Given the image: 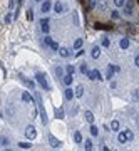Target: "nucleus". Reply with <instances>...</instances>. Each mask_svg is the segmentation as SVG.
I'll return each instance as SVG.
<instances>
[{
	"label": "nucleus",
	"mask_w": 139,
	"mask_h": 151,
	"mask_svg": "<svg viewBox=\"0 0 139 151\" xmlns=\"http://www.w3.org/2000/svg\"><path fill=\"white\" fill-rule=\"evenodd\" d=\"M128 134H126V131H119V133H117V143H119V144H126V143H128Z\"/></svg>",
	"instance_id": "b1692460"
},
{
	"label": "nucleus",
	"mask_w": 139,
	"mask_h": 151,
	"mask_svg": "<svg viewBox=\"0 0 139 151\" xmlns=\"http://www.w3.org/2000/svg\"><path fill=\"white\" fill-rule=\"evenodd\" d=\"M20 99H22L24 104H37V102H35V96H32L29 91H22Z\"/></svg>",
	"instance_id": "6e6552de"
},
{
	"label": "nucleus",
	"mask_w": 139,
	"mask_h": 151,
	"mask_svg": "<svg viewBox=\"0 0 139 151\" xmlns=\"http://www.w3.org/2000/svg\"><path fill=\"white\" fill-rule=\"evenodd\" d=\"M57 54H59V57H62V59H69V57H72V50H70L67 45H60L59 50H57Z\"/></svg>",
	"instance_id": "1a4fd4ad"
},
{
	"label": "nucleus",
	"mask_w": 139,
	"mask_h": 151,
	"mask_svg": "<svg viewBox=\"0 0 139 151\" xmlns=\"http://www.w3.org/2000/svg\"><path fill=\"white\" fill-rule=\"evenodd\" d=\"M96 146H94V141H92V136L90 138H87V139H84V150H87V151H90V150H94Z\"/></svg>",
	"instance_id": "cd10ccee"
},
{
	"label": "nucleus",
	"mask_w": 139,
	"mask_h": 151,
	"mask_svg": "<svg viewBox=\"0 0 139 151\" xmlns=\"http://www.w3.org/2000/svg\"><path fill=\"white\" fill-rule=\"evenodd\" d=\"M111 19H112V20H119L121 19L119 9H116V10H112V12H111Z\"/></svg>",
	"instance_id": "4c0bfd02"
},
{
	"label": "nucleus",
	"mask_w": 139,
	"mask_h": 151,
	"mask_svg": "<svg viewBox=\"0 0 139 151\" xmlns=\"http://www.w3.org/2000/svg\"><path fill=\"white\" fill-rule=\"evenodd\" d=\"M17 146H19L20 150H32V141H30V139L19 141V143H17Z\"/></svg>",
	"instance_id": "5701e85b"
},
{
	"label": "nucleus",
	"mask_w": 139,
	"mask_h": 151,
	"mask_svg": "<svg viewBox=\"0 0 139 151\" xmlns=\"http://www.w3.org/2000/svg\"><path fill=\"white\" fill-rule=\"evenodd\" d=\"M52 12H54L55 15H64V14L67 12V5H65L62 0H55V2H54V9H52Z\"/></svg>",
	"instance_id": "20e7f679"
},
{
	"label": "nucleus",
	"mask_w": 139,
	"mask_h": 151,
	"mask_svg": "<svg viewBox=\"0 0 139 151\" xmlns=\"http://www.w3.org/2000/svg\"><path fill=\"white\" fill-rule=\"evenodd\" d=\"M35 82H37L39 87H42V91H50V84L47 82V76L44 72H37L35 74Z\"/></svg>",
	"instance_id": "f257e3e1"
},
{
	"label": "nucleus",
	"mask_w": 139,
	"mask_h": 151,
	"mask_svg": "<svg viewBox=\"0 0 139 151\" xmlns=\"http://www.w3.org/2000/svg\"><path fill=\"white\" fill-rule=\"evenodd\" d=\"M52 9H54V2L52 0H44L42 3H40V14L42 15H47L49 12H52Z\"/></svg>",
	"instance_id": "0eeeda50"
},
{
	"label": "nucleus",
	"mask_w": 139,
	"mask_h": 151,
	"mask_svg": "<svg viewBox=\"0 0 139 151\" xmlns=\"http://www.w3.org/2000/svg\"><path fill=\"white\" fill-rule=\"evenodd\" d=\"M72 20H74V25H77V27H79V25H80L79 14H77V12H74V14H72Z\"/></svg>",
	"instance_id": "58836bf2"
},
{
	"label": "nucleus",
	"mask_w": 139,
	"mask_h": 151,
	"mask_svg": "<svg viewBox=\"0 0 139 151\" xmlns=\"http://www.w3.org/2000/svg\"><path fill=\"white\" fill-rule=\"evenodd\" d=\"M126 2H128V0H112V3H114L116 9H122V7L126 5Z\"/></svg>",
	"instance_id": "c9c22d12"
},
{
	"label": "nucleus",
	"mask_w": 139,
	"mask_h": 151,
	"mask_svg": "<svg viewBox=\"0 0 139 151\" xmlns=\"http://www.w3.org/2000/svg\"><path fill=\"white\" fill-rule=\"evenodd\" d=\"M12 20H15V14H12V10H9V12L3 15V22H5L7 25H10V24H12Z\"/></svg>",
	"instance_id": "a878e982"
},
{
	"label": "nucleus",
	"mask_w": 139,
	"mask_h": 151,
	"mask_svg": "<svg viewBox=\"0 0 139 151\" xmlns=\"http://www.w3.org/2000/svg\"><path fill=\"white\" fill-rule=\"evenodd\" d=\"M77 112H79V106H77V104H74V108H72V111H70V116L74 118V116H77Z\"/></svg>",
	"instance_id": "a19ab883"
},
{
	"label": "nucleus",
	"mask_w": 139,
	"mask_h": 151,
	"mask_svg": "<svg viewBox=\"0 0 139 151\" xmlns=\"http://www.w3.org/2000/svg\"><path fill=\"white\" fill-rule=\"evenodd\" d=\"M109 126H111V133H119V131H121V123H119V119H112L109 123Z\"/></svg>",
	"instance_id": "6ab92c4d"
},
{
	"label": "nucleus",
	"mask_w": 139,
	"mask_h": 151,
	"mask_svg": "<svg viewBox=\"0 0 139 151\" xmlns=\"http://www.w3.org/2000/svg\"><path fill=\"white\" fill-rule=\"evenodd\" d=\"M74 91H76V99H82V96H84V86H82V84H77V86L74 87Z\"/></svg>",
	"instance_id": "393cba45"
},
{
	"label": "nucleus",
	"mask_w": 139,
	"mask_h": 151,
	"mask_svg": "<svg viewBox=\"0 0 139 151\" xmlns=\"http://www.w3.org/2000/svg\"><path fill=\"white\" fill-rule=\"evenodd\" d=\"M114 76H116V70H114V64H107V67H106V72H104V79L112 81V79H114Z\"/></svg>",
	"instance_id": "9b49d317"
},
{
	"label": "nucleus",
	"mask_w": 139,
	"mask_h": 151,
	"mask_svg": "<svg viewBox=\"0 0 139 151\" xmlns=\"http://www.w3.org/2000/svg\"><path fill=\"white\" fill-rule=\"evenodd\" d=\"M131 47V40L128 37H121L119 39V49L121 50H129Z\"/></svg>",
	"instance_id": "f3484780"
},
{
	"label": "nucleus",
	"mask_w": 139,
	"mask_h": 151,
	"mask_svg": "<svg viewBox=\"0 0 139 151\" xmlns=\"http://www.w3.org/2000/svg\"><path fill=\"white\" fill-rule=\"evenodd\" d=\"M102 45L101 44H94L92 47H90V50H89V56H90V59L92 60H97L101 57V54H102Z\"/></svg>",
	"instance_id": "39448f33"
},
{
	"label": "nucleus",
	"mask_w": 139,
	"mask_h": 151,
	"mask_svg": "<svg viewBox=\"0 0 139 151\" xmlns=\"http://www.w3.org/2000/svg\"><path fill=\"white\" fill-rule=\"evenodd\" d=\"M101 45H102L104 49H109L111 47V37L109 35H106V34L101 35Z\"/></svg>",
	"instance_id": "aec40b11"
},
{
	"label": "nucleus",
	"mask_w": 139,
	"mask_h": 151,
	"mask_svg": "<svg viewBox=\"0 0 139 151\" xmlns=\"http://www.w3.org/2000/svg\"><path fill=\"white\" fill-rule=\"evenodd\" d=\"M47 141H49L50 148H60V144H62V143H60V139H57V138H55L52 133H50L49 136H47Z\"/></svg>",
	"instance_id": "4468645a"
},
{
	"label": "nucleus",
	"mask_w": 139,
	"mask_h": 151,
	"mask_svg": "<svg viewBox=\"0 0 139 151\" xmlns=\"http://www.w3.org/2000/svg\"><path fill=\"white\" fill-rule=\"evenodd\" d=\"M79 72L80 74H84V76L89 74V66H87V62H80L79 64Z\"/></svg>",
	"instance_id": "7c9ffc66"
},
{
	"label": "nucleus",
	"mask_w": 139,
	"mask_h": 151,
	"mask_svg": "<svg viewBox=\"0 0 139 151\" xmlns=\"http://www.w3.org/2000/svg\"><path fill=\"white\" fill-rule=\"evenodd\" d=\"M126 134H128V139H129V141H134L136 136H134V131H132V129H126Z\"/></svg>",
	"instance_id": "ea45409f"
},
{
	"label": "nucleus",
	"mask_w": 139,
	"mask_h": 151,
	"mask_svg": "<svg viewBox=\"0 0 139 151\" xmlns=\"http://www.w3.org/2000/svg\"><path fill=\"white\" fill-rule=\"evenodd\" d=\"M54 114H55V118H57V119H64V118H65V112H64L62 108H57V109L54 111Z\"/></svg>",
	"instance_id": "72a5a7b5"
},
{
	"label": "nucleus",
	"mask_w": 139,
	"mask_h": 151,
	"mask_svg": "<svg viewBox=\"0 0 139 151\" xmlns=\"http://www.w3.org/2000/svg\"><path fill=\"white\" fill-rule=\"evenodd\" d=\"M99 126H97V124H96V123H94V124H89V134L90 136H92V138H97V136H99Z\"/></svg>",
	"instance_id": "412c9836"
},
{
	"label": "nucleus",
	"mask_w": 139,
	"mask_h": 151,
	"mask_svg": "<svg viewBox=\"0 0 139 151\" xmlns=\"http://www.w3.org/2000/svg\"><path fill=\"white\" fill-rule=\"evenodd\" d=\"M82 47H84V37H76L72 49H74V50H80Z\"/></svg>",
	"instance_id": "4be33fe9"
},
{
	"label": "nucleus",
	"mask_w": 139,
	"mask_h": 151,
	"mask_svg": "<svg viewBox=\"0 0 139 151\" xmlns=\"http://www.w3.org/2000/svg\"><path fill=\"white\" fill-rule=\"evenodd\" d=\"M114 70H116V74H117V72H121V67H119V66H116V64H114Z\"/></svg>",
	"instance_id": "49530a36"
},
{
	"label": "nucleus",
	"mask_w": 139,
	"mask_h": 151,
	"mask_svg": "<svg viewBox=\"0 0 139 151\" xmlns=\"http://www.w3.org/2000/svg\"><path fill=\"white\" fill-rule=\"evenodd\" d=\"M131 101L132 102H139V87H134L131 91Z\"/></svg>",
	"instance_id": "2f4dec72"
},
{
	"label": "nucleus",
	"mask_w": 139,
	"mask_h": 151,
	"mask_svg": "<svg viewBox=\"0 0 139 151\" xmlns=\"http://www.w3.org/2000/svg\"><path fill=\"white\" fill-rule=\"evenodd\" d=\"M64 98H65V101H72V99H76V91H74V87L72 86H67L65 89H64Z\"/></svg>",
	"instance_id": "f8f14e48"
},
{
	"label": "nucleus",
	"mask_w": 139,
	"mask_h": 151,
	"mask_svg": "<svg viewBox=\"0 0 139 151\" xmlns=\"http://www.w3.org/2000/svg\"><path fill=\"white\" fill-rule=\"evenodd\" d=\"M87 77H89V81H97V82L104 79V76H102V72H101L99 69H92V70H89Z\"/></svg>",
	"instance_id": "9d476101"
},
{
	"label": "nucleus",
	"mask_w": 139,
	"mask_h": 151,
	"mask_svg": "<svg viewBox=\"0 0 139 151\" xmlns=\"http://www.w3.org/2000/svg\"><path fill=\"white\" fill-rule=\"evenodd\" d=\"M111 87H112V89H116V87H117V84H116V81H111Z\"/></svg>",
	"instance_id": "a18cd8bd"
},
{
	"label": "nucleus",
	"mask_w": 139,
	"mask_h": 151,
	"mask_svg": "<svg viewBox=\"0 0 139 151\" xmlns=\"http://www.w3.org/2000/svg\"><path fill=\"white\" fill-rule=\"evenodd\" d=\"M25 15H27V20H29V22H34V9H32V7H29V9L25 10Z\"/></svg>",
	"instance_id": "f704fd0d"
},
{
	"label": "nucleus",
	"mask_w": 139,
	"mask_h": 151,
	"mask_svg": "<svg viewBox=\"0 0 139 151\" xmlns=\"http://www.w3.org/2000/svg\"><path fill=\"white\" fill-rule=\"evenodd\" d=\"M62 84L67 87V86H72V82H74V74H70V72H65L64 74V77H62Z\"/></svg>",
	"instance_id": "2eb2a0df"
},
{
	"label": "nucleus",
	"mask_w": 139,
	"mask_h": 151,
	"mask_svg": "<svg viewBox=\"0 0 139 151\" xmlns=\"http://www.w3.org/2000/svg\"><path fill=\"white\" fill-rule=\"evenodd\" d=\"M97 2H99V0H87V9L89 10L97 9Z\"/></svg>",
	"instance_id": "e433bc0d"
},
{
	"label": "nucleus",
	"mask_w": 139,
	"mask_h": 151,
	"mask_svg": "<svg viewBox=\"0 0 139 151\" xmlns=\"http://www.w3.org/2000/svg\"><path fill=\"white\" fill-rule=\"evenodd\" d=\"M42 45H44V47H49L50 50H54V52H57V50H59V44H57V40H54L52 39V37H50L49 34H47V35H45V37H44V42H42Z\"/></svg>",
	"instance_id": "7ed1b4c3"
},
{
	"label": "nucleus",
	"mask_w": 139,
	"mask_h": 151,
	"mask_svg": "<svg viewBox=\"0 0 139 151\" xmlns=\"http://www.w3.org/2000/svg\"><path fill=\"white\" fill-rule=\"evenodd\" d=\"M54 74H55L59 79H62V77H64V74H65V69H64L62 66H55V67H54Z\"/></svg>",
	"instance_id": "c85d7f7f"
},
{
	"label": "nucleus",
	"mask_w": 139,
	"mask_h": 151,
	"mask_svg": "<svg viewBox=\"0 0 139 151\" xmlns=\"http://www.w3.org/2000/svg\"><path fill=\"white\" fill-rule=\"evenodd\" d=\"M134 14H136V3H134V0H128L126 5L122 7V15L124 17H132Z\"/></svg>",
	"instance_id": "f03ea898"
},
{
	"label": "nucleus",
	"mask_w": 139,
	"mask_h": 151,
	"mask_svg": "<svg viewBox=\"0 0 139 151\" xmlns=\"http://www.w3.org/2000/svg\"><path fill=\"white\" fill-rule=\"evenodd\" d=\"M65 72H70V74H74V72H76V67H74L72 64H67V66H65Z\"/></svg>",
	"instance_id": "79ce46f5"
},
{
	"label": "nucleus",
	"mask_w": 139,
	"mask_h": 151,
	"mask_svg": "<svg viewBox=\"0 0 139 151\" xmlns=\"http://www.w3.org/2000/svg\"><path fill=\"white\" fill-rule=\"evenodd\" d=\"M34 2H35V3H42V2H44V0H34Z\"/></svg>",
	"instance_id": "09e8293b"
},
{
	"label": "nucleus",
	"mask_w": 139,
	"mask_h": 151,
	"mask_svg": "<svg viewBox=\"0 0 139 151\" xmlns=\"http://www.w3.org/2000/svg\"><path fill=\"white\" fill-rule=\"evenodd\" d=\"M84 119H86V123H89V124H94L96 123V116H94V112L90 109H86L84 111Z\"/></svg>",
	"instance_id": "dca6fc26"
},
{
	"label": "nucleus",
	"mask_w": 139,
	"mask_h": 151,
	"mask_svg": "<svg viewBox=\"0 0 139 151\" xmlns=\"http://www.w3.org/2000/svg\"><path fill=\"white\" fill-rule=\"evenodd\" d=\"M20 81H22V82H24V84H25V86H27V87H29L30 91H35V84H37L35 81H32V79H25L24 76H20Z\"/></svg>",
	"instance_id": "a211bd4d"
},
{
	"label": "nucleus",
	"mask_w": 139,
	"mask_h": 151,
	"mask_svg": "<svg viewBox=\"0 0 139 151\" xmlns=\"http://www.w3.org/2000/svg\"><path fill=\"white\" fill-rule=\"evenodd\" d=\"M96 10H99V12H106V10H107V2H106V0H99V2H97V9Z\"/></svg>",
	"instance_id": "473e14b6"
},
{
	"label": "nucleus",
	"mask_w": 139,
	"mask_h": 151,
	"mask_svg": "<svg viewBox=\"0 0 139 151\" xmlns=\"http://www.w3.org/2000/svg\"><path fill=\"white\" fill-rule=\"evenodd\" d=\"M24 134H25V138L30 141L37 139V129H35V126L34 124H29V126H25V129H24Z\"/></svg>",
	"instance_id": "423d86ee"
},
{
	"label": "nucleus",
	"mask_w": 139,
	"mask_h": 151,
	"mask_svg": "<svg viewBox=\"0 0 139 151\" xmlns=\"http://www.w3.org/2000/svg\"><path fill=\"white\" fill-rule=\"evenodd\" d=\"M0 146H2V150H7V148L10 146V138L7 136V134L2 136V139H0Z\"/></svg>",
	"instance_id": "bb28decb"
},
{
	"label": "nucleus",
	"mask_w": 139,
	"mask_h": 151,
	"mask_svg": "<svg viewBox=\"0 0 139 151\" xmlns=\"http://www.w3.org/2000/svg\"><path fill=\"white\" fill-rule=\"evenodd\" d=\"M2 79H7V67L2 66Z\"/></svg>",
	"instance_id": "c03bdc74"
},
{
	"label": "nucleus",
	"mask_w": 139,
	"mask_h": 151,
	"mask_svg": "<svg viewBox=\"0 0 139 151\" xmlns=\"http://www.w3.org/2000/svg\"><path fill=\"white\" fill-rule=\"evenodd\" d=\"M132 62H134V66H136V67L139 69V52L136 54V56H134V59H132Z\"/></svg>",
	"instance_id": "37998d69"
},
{
	"label": "nucleus",
	"mask_w": 139,
	"mask_h": 151,
	"mask_svg": "<svg viewBox=\"0 0 139 151\" xmlns=\"http://www.w3.org/2000/svg\"><path fill=\"white\" fill-rule=\"evenodd\" d=\"M72 138H74V143H77V144H82V143H84L82 133H80L79 129H77V131H74V136H72Z\"/></svg>",
	"instance_id": "c756f323"
},
{
	"label": "nucleus",
	"mask_w": 139,
	"mask_h": 151,
	"mask_svg": "<svg viewBox=\"0 0 139 151\" xmlns=\"http://www.w3.org/2000/svg\"><path fill=\"white\" fill-rule=\"evenodd\" d=\"M40 30L47 35L50 32V20L47 19V17H44V19H40Z\"/></svg>",
	"instance_id": "ddd939ff"
},
{
	"label": "nucleus",
	"mask_w": 139,
	"mask_h": 151,
	"mask_svg": "<svg viewBox=\"0 0 139 151\" xmlns=\"http://www.w3.org/2000/svg\"><path fill=\"white\" fill-rule=\"evenodd\" d=\"M136 22L139 24V12H136Z\"/></svg>",
	"instance_id": "de8ad7c7"
}]
</instances>
